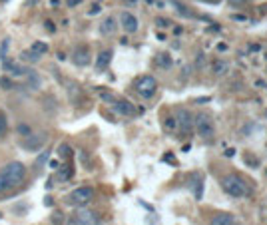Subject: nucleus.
Here are the masks:
<instances>
[{"instance_id": "nucleus-5", "label": "nucleus", "mask_w": 267, "mask_h": 225, "mask_svg": "<svg viewBox=\"0 0 267 225\" xmlns=\"http://www.w3.org/2000/svg\"><path fill=\"white\" fill-rule=\"evenodd\" d=\"M92 199H94V190L92 188H76L66 197V201L70 203V206H78V208L86 206V203H90Z\"/></svg>"}, {"instance_id": "nucleus-15", "label": "nucleus", "mask_w": 267, "mask_h": 225, "mask_svg": "<svg viewBox=\"0 0 267 225\" xmlns=\"http://www.w3.org/2000/svg\"><path fill=\"white\" fill-rule=\"evenodd\" d=\"M228 70H230V62H228V60H215V62L212 64V74L215 78H221L223 74H228Z\"/></svg>"}, {"instance_id": "nucleus-8", "label": "nucleus", "mask_w": 267, "mask_h": 225, "mask_svg": "<svg viewBox=\"0 0 267 225\" xmlns=\"http://www.w3.org/2000/svg\"><path fill=\"white\" fill-rule=\"evenodd\" d=\"M72 221H74L76 225H94V223L98 221V217H96V213H94L92 209H86V208H80V209H78V211L74 213Z\"/></svg>"}, {"instance_id": "nucleus-7", "label": "nucleus", "mask_w": 267, "mask_h": 225, "mask_svg": "<svg viewBox=\"0 0 267 225\" xmlns=\"http://www.w3.org/2000/svg\"><path fill=\"white\" fill-rule=\"evenodd\" d=\"M48 141V136L46 134H30V136H26V138H22V148L24 150H28V152H38V150H42L44 148V144Z\"/></svg>"}, {"instance_id": "nucleus-12", "label": "nucleus", "mask_w": 267, "mask_h": 225, "mask_svg": "<svg viewBox=\"0 0 267 225\" xmlns=\"http://www.w3.org/2000/svg\"><path fill=\"white\" fill-rule=\"evenodd\" d=\"M72 62L76 66H88L90 64V50L86 46H80L72 52Z\"/></svg>"}, {"instance_id": "nucleus-19", "label": "nucleus", "mask_w": 267, "mask_h": 225, "mask_svg": "<svg viewBox=\"0 0 267 225\" xmlns=\"http://www.w3.org/2000/svg\"><path fill=\"white\" fill-rule=\"evenodd\" d=\"M163 130H166L168 134H174V132L178 130V126H176V118H174V116L163 121Z\"/></svg>"}, {"instance_id": "nucleus-16", "label": "nucleus", "mask_w": 267, "mask_h": 225, "mask_svg": "<svg viewBox=\"0 0 267 225\" xmlns=\"http://www.w3.org/2000/svg\"><path fill=\"white\" fill-rule=\"evenodd\" d=\"M212 225H235V219L230 213H215L212 217Z\"/></svg>"}, {"instance_id": "nucleus-22", "label": "nucleus", "mask_w": 267, "mask_h": 225, "mask_svg": "<svg viewBox=\"0 0 267 225\" xmlns=\"http://www.w3.org/2000/svg\"><path fill=\"white\" fill-rule=\"evenodd\" d=\"M70 177H72V168L70 166L60 170V179H70Z\"/></svg>"}, {"instance_id": "nucleus-23", "label": "nucleus", "mask_w": 267, "mask_h": 225, "mask_svg": "<svg viewBox=\"0 0 267 225\" xmlns=\"http://www.w3.org/2000/svg\"><path fill=\"white\" fill-rule=\"evenodd\" d=\"M40 56L38 54H34L32 50H28V52H22V60H30V62H36Z\"/></svg>"}, {"instance_id": "nucleus-18", "label": "nucleus", "mask_w": 267, "mask_h": 225, "mask_svg": "<svg viewBox=\"0 0 267 225\" xmlns=\"http://www.w3.org/2000/svg\"><path fill=\"white\" fill-rule=\"evenodd\" d=\"M30 50H32L34 54H38V56H42V54L48 52V44H44V42H34Z\"/></svg>"}, {"instance_id": "nucleus-1", "label": "nucleus", "mask_w": 267, "mask_h": 225, "mask_svg": "<svg viewBox=\"0 0 267 225\" xmlns=\"http://www.w3.org/2000/svg\"><path fill=\"white\" fill-rule=\"evenodd\" d=\"M221 188L223 191L231 195V197H245V195H249L251 193V188H249V183L241 179L239 175H223L221 177Z\"/></svg>"}, {"instance_id": "nucleus-6", "label": "nucleus", "mask_w": 267, "mask_h": 225, "mask_svg": "<svg viewBox=\"0 0 267 225\" xmlns=\"http://www.w3.org/2000/svg\"><path fill=\"white\" fill-rule=\"evenodd\" d=\"M174 118H176V126H178V130L181 134L188 136V134L194 132V116H192L190 110H178L174 114Z\"/></svg>"}, {"instance_id": "nucleus-21", "label": "nucleus", "mask_w": 267, "mask_h": 225, "mask_svg": "<svg viewBox=\"0 0 267 225\" xmlns=\"http://www.w3.org/2000/svg\"><path fill=\"white\" fill-rule=\"evenodd\" d=\"M158 62H160L161 68H170V66H172V58H170L168 54H160V56H158Z\"/></svg>"}, {"instance_id": "nucleus-4", "label": "nucleus", "mask_w": 267, "mask_h": 225, "mask_svg": "<svg viewBox=\"0 0 267 225\" xmlns=\"http://www.w3.org/2000/svg\"><path fill=\"white\" fill-rule=\"evenodd\" d=\"M136 92L142 96V98H152L154 94H156V90H158V82H156V78L154 76H140L138 80H136Z\"/></svg>"}, {"instance_id": "nucleus-3", "label": "nucleus", "mask_w": 267, "mask_h": 225, "mask_svg": "<svg viewBox=\"0 0 267 225\" xmlns=\"http://www.w3.org/2000/svg\"><path fill=\"white\" fill-rule=\"evenodd\" d=\"M194 130L197 132V136L201 139H212L215 134V124H214V118L210 114H197V118H194Z\"/></svg>"}, {"instance_id": "nucleus-11", "label": "nucleus", "mask_w": 267, "mask_h": 225, "mask_svg": "<svg viewBox=\"0 0 267 225\" xmlns=\"http://www.w3.org/2000/svg\"><path fill=\"white\" fill-rule=\"evenodd\" d=\"M4 70L10 76H14L16 80H24L28 76V72H30V68H26L22 64H14V62H4Z\"/></svg>"}, {"instance_id": "nucleus-13", "label": "nucleus", "mask_w": 267, "mask_h": 225, "mask_svg": "<svg viewBox=\"0 0 267 225\" xmlns=\"http://www.w3.org/2000/svg\"><path fill=\"white\" fill-rule=\"evenodd\" d=\"M116 18L114 16H106L104 20H102V24H100V34L102 36H110L116 32Z\"/></svg>"}, {"instance_id": "nucleus-9", "label": "nucleus", "mask_w": 267, "mask_h": 225, "mask_svg": "<svg viewBox=\"0 0 267 225\" xmlns=\"http://www.w3.org/2000/svg\"><path fill=\"white\" fill-rule=\"evenodd\" d=\"M112 110L120 116H134L136 114V106L128 100H114L112 102Z\"/></svg>"}, {"instance_id": "nucleus-14", "label": "nucleus", "mask_w": 267, "mask_h": 225, "mask_svg": "<svg viewBox=\"0 0 267 225\" xmlns=\"http://www.w3.org/2000/svg\"><path fill=\"white\" fill-rule=\"evenodd\" d=\"M112 62V50H102L96 58V68L98 70H106Z\"/></svg>"}, {"instance_id": "nucleus-20", "label": "nucleus", "mask_w": 267, "mask_h": 225, "mask_svg": "<svg viewBox=\"0 0 267 225\" xmlns=\"http://www.w3.org/2000/svg\"><path fill=\"white\" fill-rule=\"evenodd\" d=\"M16 132H18V136H22V138H26V136H30V134H32L34 130H32V126H28V124H18Z\"/></svg>"}, {"instance_id": "nucleus-10", "label": "nucleus", "mask_w": 267, "mask_h": 225, "mask_svg": "<svg viewBox=\"0 0 267 225\" xmlns=\"http://www.w3.org/2000/svg\"><path fill=\"white\" fill-rule=\"evenodd\" d=\"M120 22H122V28H124L128 34H134L138 30V18L132 12H122L120 14Z\"/></svg>"}, {"instance_id": "nucleus-2", "label": "nucleus", "mask_w": 267, "mask_h": 225, "mask_svg": "<svg viewBox=\"0 0 267 225\" xmlns=\"http://www.w3.org/2000/svg\"><path fill=\"white\" fill-rule=\"evenodd\" d=\"M0 173H2L8 190L20 188L24 183V179H26V168H24V163H20V161H10Z\"/></svg>"}, {"instance_id": "nucleus-25", "label": "nucleus", "mask_w": 267, "mask_h": 225, "mask_svg": "<svg viewBox=\"0 0 267 225\" xmlns=\"http://www.w3.org/2000/svg\"><path fill=\"white\" fill-rule=\"evenodd\" d=\"M231 4H245V2H249V0H230Z\"/></svg>"}, {"instance_id": "nucleus-24", "label": "nucleus", "mask_w": 267, "mask_h": 225, "mask_svg": "<svg viewBox=\"0 0 267 225\" xmlns=\"http://www.w3.org/2000/svg\"><path fill=\"white\" fill-rule=\"evenodd\" d=\"M58 154H60V156H62V157H64V156L68 157V156L72 154V150H70L68 146H60V148H58Z\"/></svg>"}, {"instance_id": "nucleus-27", "label": "nucleus", "mask_w": 267, "mask_h": 225, "mask_svg": "<svg viewBox=\"0 0 267 225\" xmlns=\"http://www.w3.org/2000/svg\"><path fill=\"white\" fill-rule=\"evenodd\" d=\"M210 2H215V0H210Z\"/></svg>"}, {"instance_id": "nucleus-17", "label": "nucleus", "mask_w": 267, "mask_h": 225, "mask_svg": "<svg viewBox=\"0 0 267 225\" xmlns=\"http://www.w3.org/2000/svg\"><path fill=\"white\" fill-rule=\"evenodd\" d=\"M8 132V120H6V114L0 110V138H4Z\"/></svg>"}, {"instance_id": "nucleus-26", "label": "nucleus", "mask_w": 267, "mask_h": 225, "mask_svg": "<svg viewBox=\"0 0 267 225\" xmlns=\"http://www.w3.org/2000/svg\"><path fill=\"white\" fill-rule=\"evenodd\" d=\"M126 2H128V4H136V2H138V0H126Z\"/></svg>"}]
</instances>
